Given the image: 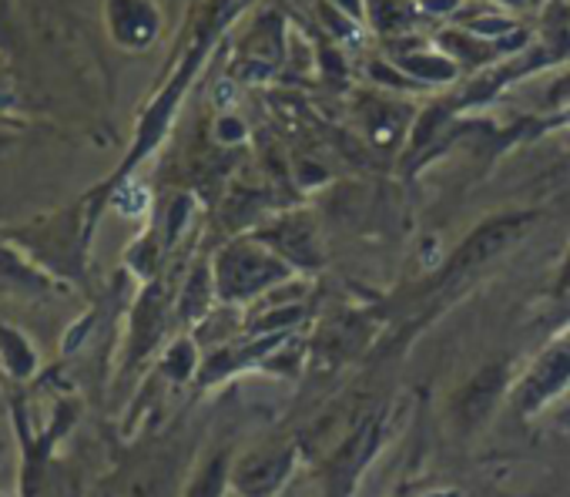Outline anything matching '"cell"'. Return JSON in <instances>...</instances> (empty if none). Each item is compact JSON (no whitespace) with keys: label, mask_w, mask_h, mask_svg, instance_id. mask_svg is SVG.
I'll return each mask as SVG.
<instances>
[{"label":"cell","mask_w":570,"mask_h":497,"mask_svg":"<svg viewBox=\"0 0 570 497\" xmlns=\"http://www.w3.org/2000/svg\"><path fill=\"white\" fill-rule=\"evenodd\" d=\"M0 360H4L8 373L18 377V380L31 377L35 367H38L35 347L24 340V333H18V330H11V327H0Z\"/></svg>","instance_id":"30bf717a"},{"label":"cell","mask_w":570,"mask_h":497,"mask_svg":"<svg viewBox=\"0 0 570 497\" xmlns=\"http://www.w3.org/2000/svg\"><path fill=\"white\" fill-rule=\"evenodd\" d=\"M530 222H533V212H510V215H497V218L483 222L480 228H473V232L466 235V242L450 256V263H446L440 283L450 286V283H456V280H463L466 273L480 270L483 263L497 260L510 242H517V238L527 232Z\"/></svg>","instance_id":"7a4b0ae2"},{"label":"cell","mask_w":570,"mask_h":497,"mask_svg":"<svg viewBox=\"0 0 570 497\" xmlns=\"http://www.w3.org/2000/svg\"><path fill=\"white\" fill-rule=\"evenodd\" d=\"M293 464V450H262V454H248L238 467H235V487L248 497H265L272 494L285 474H289Z\"/></svg>","instance_id":"277c9868"},{"label":"cell","mask_w":570,"mask_h":497,"mask_svg":"<svg viewBox=\"0 0 570 497\" xmlns=\"http://www.w3.org/2000/svg\"><path fill=\"white\" fill-rule=\"evenodd\" d=\"M396 68H400L406 78H420V81H433V85H446V81H453L456 71H460L443 51L433 55V51H423V48L400 55V58H396Z\"/></svg>","instance_id":"52a82bcc"},{"label":"cell","mask_w":570,"mask_h":497,"mask_svg":"<svg viewBox=\"0 0 570 497\" xmlns=\"http://www.w3.org/2000/svg\"><path fill=\"white\" fill-rule=\"evenodd\" d=\"M105 28L121 51H148L161 35L155 0H105Z\"/></svg>","instance_id":"3957f363"},{"label":"cell","mask_w":570,"mask_h":497,"mask_svg":"<svg viewBox=\"0 0 570 497\" xmlns=\"http://www.w3.org/2000/svg\"><path fill=\"white\" fill-rule=\"evenodd\" d=\"M333 8L343 11L353 21H363L366 18V0H333Z\"/></svg>","instance_id":"5bb4252c"},{"label":"cell","mask_w":570,"mask_h":497,"mask_svg":"<svg viewBox=\"0 0 570 497\" xmlns=\"http://www.w3.org/2000/svg\"><path fill=\"white\" fill-rule=\"evenodd\" d=\"M570 283V266H567V273H563V286Z\"/></svg>","instance_id":"2e32d148"},{"label":"cell","mask_w":570,"mask_h":497,"mask_svg":"<svg viewBox=\"0 0 570 497\" xmlns=\"http://www.w3.org/2000/svg\"><path fill=\"white\" fill-rule=\"evenodd\" d=\"M285 263L255 242H235L215 263V286L225 300H245L278 280H285Z\"/></svg>","instance_id":"6da1fadb"},{"label":"cell","mask_w":570,"mask_h":497,"mask_svg":"<svg viewBox=\"0 0 570 497\" xmlns=\"http://www.w3.org/2000/svg\"><path fill=\"white\" fill-rule=\"evenodd\" d=\"M191 347L188 343H181V347H175L171 353H168V370L175 373V377H185L188 373V367H191Z\"/></svg>","instance_id":"4fadbf2b"},{"label":"cell","mask_w":570,"mask_h":497,"mask_svg":"<svg viewBox=\"0 0 570 497\" xmlns=\"http://www.w3.org/2000/svg\"><path fill=\"white\" fill-rule=\"evenodd\" d=\"M225 457H215L198 477H195V484L188 487V494L185 497H218L222 494V487H225Z\"/></svg>","instance_id":"8fae6325"},{"label":"cell","mask_w":570,"mask_h":497,"mask_svg":"<svg viewBox=\"0 0 570 497\" xmlns=\"http://www.w3.org/2000/svg\"><path fill=\"white\" fill-rule=\"evenodd\" d=\"M567 383H570V337L563 343L550 347L537 360V367L530 370V377H527V383L520 390L523 393V407H537V403L550 400Z\"/></svg>","instance_id":"8992f818"},{"label":"cell","mask_w":570,"mask_h":497,"mask_svg":"<svg viewBox=\"0 0 570 497\" xmlns=\"http://www.w3.org/2000/svg\"><path fill=\"white\" fill-rule=\"evenodd\" d=\"M497 4H503V8H513V11H523L530 0H497Z\"/></svg>","instance_id":"9a60e30c"},{"label":"cell","mask_w":570,"mask_h":497,"mask_svg":"<svg viewBox=\"0 0 570 497\" xmlns=\"http://www.w3.org/2000/svg\"><path fill=\"white\" fill-rule=\"evenodd\" d=\"M420 14H433V18H450L460 11V0H416Z\"/></svg>","instance_id":"7c38bea8"},{"label":"cell","mask_w":570,"mask_h":497,"mask_svg":"<svg viewBox=\"0 0 570 497\" xmlns=\"http://www.w3.org/2000/svg\"><path fill=\"white\" fill-rule=\"evenodd\" d=\"M503 387H507V367H503V363L483 367V370L460 390L456 417L463 420V427H476L480 420H487L490 410H493V403L500 400Z\"/></svg>","instance_id":"5b68a950"},{"label":"cell","mask_w":570,"mask_h":497,"mask_svg":"<svg viewBox=\"0 0 570 497\" xmlns=\"http://www.w3.org/2000/svg\"><path fill=\"white\" fill-rule=\"evenodd\" d=\"M420 8H416V0H366V18L370 25L393 38V35H403L413 21H416Z\"/></svg>","instance_id":"ba28073f"},{"label":"cell","mask_w":570,"mask_h":497,"mask_svg":"<svg viewBox=\"0 0 570 497\" xmlns=\"http://www.w3.org/2000/svg\"><path fill=\"white\" fill-rule=\"evenodd\" d=\"M165 490H168L165 467L148 460V464H138L135 470H128V477H121V484L115 487L111 497H165Z\"/></svg>","instance_id":"9c48e42d"}]
</instances>
